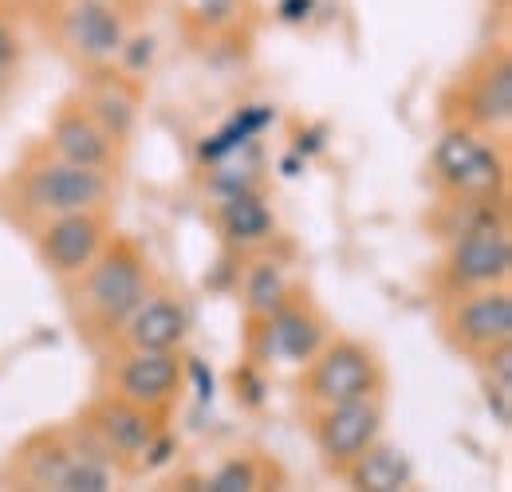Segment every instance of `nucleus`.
<instances>
[{
    "label": "nucleus",
    "mask_w": 512,
    "mask_h": 492,
    "mask_svg": "<svg viewBox=\"0 0 512 492\" xmlns=\"http://www.w3.org/2000/svg\"><path fill=\"white\" fill-rule=\"evenodd\" d=\"M107 197V178L95 166H75V162H52L40 166L28 178V201L40 213H87Z\"/></svg>",
    "instance_id": "1"
},
{
    "label": "nucleus",
    "mask_w": 512,
    "mask_h": 492,
    "mask_svg": "<svg viewBox=\"0 0 512 492\" xmlns=\"http://www.w3.org/2000/svg\"><path fill=\"white\" fill-rule=\"evenodd\" d=\"M379 386V363L367 347L359 343H335L320 355V363L308 378L312 398L323 406L335 402H351V398H371V390Z\"/></svg>",
    "instance_id": "2"
},
{
    "label": "nucleus",
    "mask_w": 512,
    "mask_h": 492,
    "mask_svg": "<svg viewBox=\"0 0 512 492\" xmlns=\"http://www.w3.org/2000/svg\"><path fill=\"white\" fill-rule=\"evenodd\" d=\"M87 300L107 323H127L134 308L146 300V276H142V260L127 245L111 248L87 280Z\"/></svg>",
    "instance_id": "3"
},
{
    "label": "nucleus",
    "mask_w": 512,
    "mask_h": 492,
    "mask_svg": "<svg viewBox=\"0 0 512 492\" xmlns=\"http://www.w3.org/2000/svg\"><path fill=\"white\" fill-rule=\"evenodd\" d=\"M379 426H383V414L371 398H351V402L327 406V414L316 426V441H320V453L327 457V465L347 469L379 437Z\"/></svg>",
    "instance_id": "4"
},
{
    "label": "nucleus",
    "mask_w": 512,
    "mask_h": 492,
    "mask_svg": "<svg viewBox=\"0 0 512 492\" xmlns=\"http://www.w3.org/2000/svg\"><path fill=\"white\" fill-rule=\"evenodd\" d=\"M509 268V233L501 225H493V221L461 233V241L453 245V256H449V276L461 288H493V284H501L509 276Z\"/></svg>",
    "instance_id": "5"
},
{
    "label": "nucleus",
    "mask_w": 512,
    "mask_h": 492,
    "mask_svg": "<svg viewBox=\"0 0 512 492\" xmlns=\"http://www.w3.org/2000/svg\"><path fill=\"white\" fill-rule=\"evenodd\" d=\"M434 162H438L442 178L461 193H493L505 178L501 158L485 142H477L473 134H461V130H453L438 142Z\"/></svg>",
    "instance_id": "6"
},
{
    "label": "nucleus",
    "mask_w": 512,
    "mask_h": 492,
    "mask_svg": "<svg viewBox=\"0 0 512 492\" xmlns=\"http://www.w3.org/2000/svg\"><path fill=\"white\" fill-rule=\"evenodd\" d=\"M99 237H103V229H99V221L91 217V209H87V213H60V217L44 229L40 248H44V260H48L52 272L71 276V272H83V268L95 260Z\"/></svg>",
    "instance_id": "7"
},
{
    "label": "nucleus",
    "mask_w": 512,
    "mask_h": 492,
    "mask_svg": "<svg viewBox=\"0 0 512 492\" xmlns=\"http://www.w3.org/2000/svg\"><path fill=\"white\" fill-rule=\"evenodd\" d=\"M178 378H182V367H178L174 351H134L123 363L119 390L134 406H158L174 394Z\"/></svg>",
    "instance_id": "8"
},
{
    "label": "nucleus",
    "mask_w": 512,
    "mask_h": 492,
    "mask_svg": "<svg viewBox=\"0 0 512 492\" xmlns=\"http://www.w3.org/2000/svg\"><path fill=\"white\" fill-rule=\"evenodd\" d=\"M457 331L469 347H481V351H493L501 343L512 339V296L505 288H493V292H481L473 300H465L457 311Z\"/></svg>",
    "instance_id": "9"
},
{
    "label": "nucleus",
    "mask_w": 512,
    "mask_h": 492,
    "mask_svg": "<svg viewBox=\"0 0 512 492\" xmlns=\"http://www.w3.org/2000/svg\"><path fill=\"white\" fill-rule=\"evenodd\" d=\"M127 323L134 351H174L190 331V315L174 300H142Z\"/></svg>",
    "instance_id": "10"
},
{
    "label": "nucleus",
    "mask_w": 512,
    "mask_h": 492,
    "mask_svg": "<svg viewBox=\"0 0 512 492\" xmlns=\"http://www.w3.org/2000/svg\"><path fill=\"white\" fill-rule=\"evenodd\" d=\"M67 32H71L75 48L91 60H111L115 52H123V20L99 0L79 4L67 16Z\"/></svg>",
    "instance_id": "11"
},
{
    "label": "nucleus",
    "mask_w": 512,
    "mask_h": 492,
    "mask_svg": "<svg viewBox=\"0 0 512 492\" xmlns=\"http://www.w3.org/2000/svg\"><path fill=\"white\" fill-rule=\"evenodd\" d=\"M268 351L284 363H304L320 351L323 327L312 311L304 308H276L268 315Z\"/></svg>",
    "instance_id": "12"
},
{
    "label": "nucleus",
    "mask_w": 512,
    "mask_h": 492,
    "mask_svg": "<svg viewBox=\"0 0 512 492\" xmlns=\"http://www.w3.org/2000/svg\"><path fill=\"white\" fill-rule=\"evenodd\" d=\"M347 477H351V485L363 492H398L410 485V477H414V469H410V461H406V453L402 449H394V445H367L351 465H347Z\"/></svg>",
    "instance_id": "13"
},
{
    "label": "nucleus",
    "mask_w": 512,
    "mask_h": 492,
    "mask_svg": "<svg viewBox=\"0 0 512 492\" xmlns=\"http://www.w3.org/2000/svg\"><path fill=\"white\" fill-rule=\"evenodd\" d=\"M52 142H56V154L60 162H75V166H95L103 170L107 154H111V142H107V130L99 123H91L87 115H64L56 130H52Z\"/></svg>",
    "instance_id": "14"
},
{
    "label": "nucleus",
    "mask_w": 512,
    "mask_h": 492,
    "mask_svg": "<svg viewBox=\"0 0 512 492\" xmlns=\"http://www.w3.org/2000/svg\"><path fill=\"white\" fill-rule=\"evenodd\" d=\"M95 430L103 433V441H107L115 453H127V457L150 449V437H154V426H150V418L142 414V406H134L127 398L103 406Z\"/></svg>",
    "instance_id": "15"
},
{
    "label": "nucleus",
    "mask_w": 512,
    "mask_h": 492,
    "mask_svg": "<svg viewBox=\"0 0 512 492\" xmlns=\"http://www.w3.org/2000/svg\"><path fill=\"white\" fill-rule=\"evenodd\" d=\"M469 115L481 126H509L512 119V67L509 60H501L497 67H489L473 95H469Z\"/></svg>",
    "instance_id": "16"
},
{
    "label": "nucleus",
    "mask_w": 512,
    "mask_h": 492,
    "mask_svg": "<svg viewBox=\"0 0 512 492\" xmlns=\"http://www.w3.org/2000/svg\"><path fill=\"white\" fill-rule=\"evenodd\" d=\"M221 229L229 241L237 245H253V241H264L268 229H272V213L264 209V201L241 189V193H229L225 205H221Z\"/></svg>",
    "instance_id": "17"
},
{
    "label": "nucleus",
    "mask_w": 512,
    "mask_h": 492,
    "mask_svg": "<svg viewBox=\"0 0 512 492\" xmlns=\"http://www.w3.org/2000/svg\"><path fill=\"white\" fill-rule=\"evenodd\" d=\"M44 485L52 489H64V492H107L111 489V469L95 457H56L44 473Z\"/></svg>",
    "instance_id": "18"
},
{
    "label": "nucleus",
    "mask_w": 512,
    "mask_h": 492,
    "mask_svg": "<svg viewBox=\"0 0 512 492\" xmlns=\"http://www.w3.org/2000/svg\"><path fill=\"white\" fill-rule=\"evenodd\" d=\"M245 296H249V308H253L256 315H272L276 308H284V296H288L284 272H280L276 264H256Z\"/></svg>",
    "instance_id": "19"
},
{
    "label": "nucleus",
    "mask_w": 512,
    "mask_h": 492,
    "mask_svg": "<svg viewBox=\"0 0 512 492\" xmlns=\"http://www.w3.org/2000/svg\"><path fill=\"white\" fill-rule=\"evenodd\" d=\"M209 492H249L256 489V469L253 461H225L213 477H209Z\"/></svg>",
    "instance_id": "20"
},
{
    "label": "nucleus",
    "mask_w": 512,
    "mask_h": 492,
    "mask_svg": "<svg viewBox=\"0 0 512 492\" xmlns=\"http://www.w3.org/2000/svg\"><path fill=\"white\" fill-rule=\"evenodd\" d=\"M182 4H186V12L197 16V20L221 24L225 16H233V4H237V0H182Z\"/></svg>",
    "instance_id": "21"
},
{
    "label": "nucleus",
    "mask_w": 512,
    "mask_h": 492,
    "mask_svg": "<svg viewBox=\"0 0 512 492\" xmlns=\"http://www.w3.org/2000/svg\"><path fill=\"white\" fill-rule=\"evenodd\" d=\"M12 63H16V36H12L8 24H0V75H4Z\"/></svg>",
    "instance_id": "22"
},
{
    "label": "nucleus",
    "mask_w": 512,
    "mask_h": 492,
    "mask_svg": "<svg viewBox=\"0 0 512 492\" xmlns=\"http://www.w3.org/2000/svg\"><path fill=\"white\" fill-rule=\"evenodd\" d=\"M308 8H312V0H284V4H280V12H284L288 20H300Z\"/></svg>",
    "instance_id": "23"
}]
</instances>
